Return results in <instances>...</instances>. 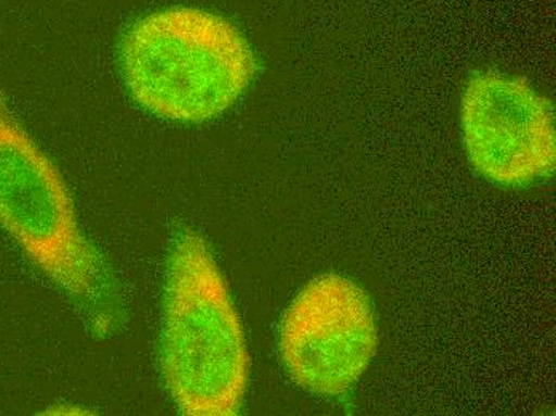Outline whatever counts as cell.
Masks as SVG:
<instances>
[{"instance_id": "1", "label": "cell", "mask_w": 556, "mask_h": 416, "mask_svg": "<svg viewBox=\"0 0 556 416\" xmlns=\"http://www.w3.org/2000/svg\"><path fill=\"white\" fill-rule=\"evenodd\" d=\"M162 371L182 415H237L249 388L239 313L205 240L192 231L182 232L169 253Z\"/></svg>"}, {"instance_id": "2", "label": "cell", "mask_w": 556, "mask_h": 416, "mask_svg": "<svg viewBox=\"0 0 556 416\" xmlns=\"http://www.w3.org/2000/svg\"><path fill=\"white\" fill-rule=\"evenodd\" d=\"M121 64L139 106L182 124L222 116L256 74L245 36L223 16L189 7L139 18L125 34Z\"/></svg>"}, {"instance_id": "3", "label": "cell", "mask_w": 556, "mask_h": 416, "mask_svg": "<svg viewBox=\"0 0 556 416\" xmlns=\"http://www.w3.org/2000/svg\"><path fill=\"white\" fill-rule=\"evenodd\" d=\"M0 228L71 297L94 290L98 260L63 177L0 98Z\"/></svg>"}, {"instance_id": "4", "label": "cell", "mask_w": 556, "mask_h": 416, "mask_svg": "<svg viewBox=\"0 0 556 416\" xmlns=\"http://www.w3.org/2000/svg\"><path fill=\"white\" fill-rule=\"evenodd\" d=\"M376 348L371 301L339 274L311 280L281 320V362L291 380L314 394H345L365 374Z\"/></svg>"}, {"instance_id": "5", "label": "cell", "mask_w": 556, "mask_h": 416, "mask_svg": "<svg viewBox=\"0 0 556 416\" xmlns=\"http://www.w3.org/2000/svg\"><path fill=\"white\" fill-rule=\"evenodd\" d=\"M463 131L470 164L491 182L517 188L554 174V108L527 80L473 73L464 91Z\"/></svg>"}]
</instances>
